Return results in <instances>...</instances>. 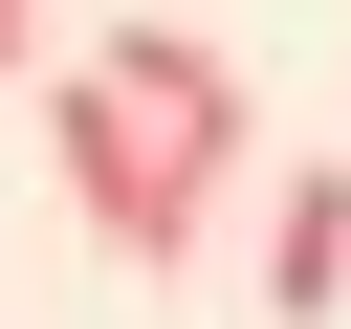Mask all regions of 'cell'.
Returning <instances> with one entry per match:
<instances>
[{"instance_id": "6da1fadb", "label": "cell", "mask_w": 351, "mask_h": 329, "mask_svg": "<svg viewBox=\"0 0 351 329\" xmlns=\"http://www.w3.org/2000/svg\"><path fill=\"white\" fill-rule=\"evenodd\" d=\"M44 154H66V219L110 241V263H197V219L241 197L219 154H197V88H176V22H132V44H66L44 66Z\"/></svg>"}, {"instance_id": "3957f363", "label": "cell", "mask_w": 351, "mask_h": 329, "mask_svg": "<svg viewBox=\"0 0 351 329\" xmlns=\"http://www.w3.org/2000/svg\"><path fill=\"white\" fill-rule=\"evenodd\" d=\"M44 66H66V44H44V0H0V88H44Z\"/></svg>"}, {"instance_id": "7a4b0ae2", "label": "cell", "mask_w": 351, "mask_h": 329, "mask_svg": "<svg viewBox=\"0 0 351 329\" xmlns=\"http://www.w3.org/2000/svg\"><path fill=\"white\" fill-rule=\"evenodd\" d=\"M263 307H285V329H329V307H351V175H329V154H307V175H263Z\"/></svg>"}]
</instances>
